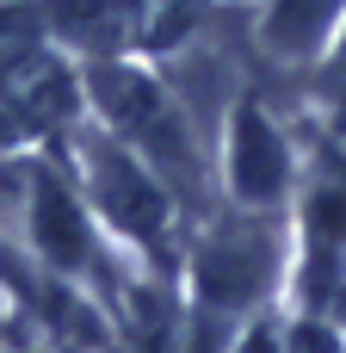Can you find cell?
Returning a JSON list of instances; mask_svg holds the SVG:
<instances>
[{"mask_svg": "<svg viewBox=\"0 0 346 353\" xmlns=\"http://www.w3.org/2000/svg\"><path fill=\"white\" fill-rule=\"evenodd\" d=\"M322 93H328V112H334V130L346 137V31H340V43L328 50V62H322Z\"/></svg>", "mask_w": 346, "mask_h": 353, "instance_id": "10", "label": "cell"}, {"mask_svg": "<svg viewBox=\"0 0 346 353\" xmlns=\"http://www.w3.org/2000/svg\"><path fill=\"white\" fill-rule=\"evenodd\" d=\"M297 149L285 137V124L254 99L241 93L229 105V124H223V180H229V205L241 211H279L291 192H297Z\"/></svg>", "mask_w": 346, "mask_h": 353, "instance_id": "6", "label": "cell"}, {"mask_svg": "<svg viewBox=\"0 0 346 353\" xmlns=\"http://www.w3.org/2000/svg\"><path fill=\"white\" fill-rule=\"evenodd\" d=\"M43 25L56 43L80 50L87 62H111L142 37V0H50Z\"/></svg>", "mask_w": 346, "mask_h": 353, "instance_id": "8", "label": "cell"}, {"mask_svg": "<svg viewBox=\"0 0 346 353\" xmlns=\"http://www.w3.org/2000/svg\"><path fill=\"white\" fill-rule=\"evenodd\" d=\"M346 31V0H260V50L279 68H322Z\"/></svg>", "mask_w": 346, "mask_h": 353, "instance_id": "7", "label": "cell"}, {"mask_svg": "<svg viewBox=\"0 0 346 353\" xmlns=\"http://www.w3.org/2000/svg\"><path fill=\"white\" fill-rule=\"evenodd\" d=\"M74 186H80V199L136 248V254H149L161 273H173V223H180V199L161 186V174L142 161V155H130L105 124L99 130H87L80 137V149H74Z\"/></svg>", "mask_w": 346, "mask_h": 353, "instance_id": "3", "label": "cell"}, {"mask_svg": "<svg viewBox=\"0 0 346 353\" xmlns=\"http://www.w3.org/2000/svg\"><path fill=\"white\" fill-rule=\"evenodd\" d=\"M297 230H303V316H346V137L334 130L297 174Z\"/></svg>", "mask_w": 346, "mask_h": 353, "instance_id": "4", "label": "cell"}, {"mask_svg": "<svg viewBox=\"0 0 346 353\" xmlns=\"http://www.w3.org/2000/svg\"><path fill=\"white\" fill-rule=\"evenodd\" d=\"M25 137H31V130H25V118H19V112L0 99V155H6V149H19Z\"/></svg>", "mask_w": 346, "mask_h": 353, "instance_id": "11", "label": "cell"}, {"mask_svg": "<svg viewBox=\"0 0 346 353\" xmlns=\"http://www.w3.org/2000/svg\"><path fill=\"white\" fill-rule=\"evenodd\" d=\"M285 353H346L334 316H297L285 323Z\"/></svg>", "mask_w": 346, "mask_h": 353, "instance_id": "9", "label": "cell"}, {"mask_svg": "<svg viewBox=\"0 0 346 353\" xmlns=\"http://www.w3.org/2000/svg\"><path fill=\"white\" fill-rule=\"evenodd\" d=\"M87 99H93L99 124L130 155H142L180 205H198L204 199V143L192 137V118H186L180 87L167 93L149 68L111 56V62H87Z\"/></svg>", "mask_w": 346, "mask_h": 353, "instance_id": "2", "label": "cell"}, {"mask_svg": "<svg viewBox=\"0 0 346 353\" xmlns=\"http://www.w3.org/2000/svg\"><path fill=\"white\" fill-rule=\"evenodd\" d=\"M285 267V236H279V211H241L229 205L223 217H210V230L198 236L192 261H186V335L198 353L229 347L272 298Z\"/></svg>", "mask_w": 346, "mask_h": 353, "instance_id": "1", "label": "cell"}, {"mask_svg": "<svg viewBox=\"0 0 346 353\" xmlns=\"http://www.w3.org/2000/svg\"><path fill=\"white\" fill-rule=\"evenodd\" d=\"M19 230L31 242V254L62 279V285H105L111 279V254L93 236L87 199L74 186L68 168L56 161H25L19 168Z\"/></svg>", "mask_w": 346, "mask_h": 353, "instance_id": "5", "label": "cell"}]
</instances>
